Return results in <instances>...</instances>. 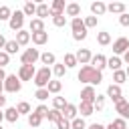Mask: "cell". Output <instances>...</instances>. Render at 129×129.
Listing matches in <instances>:
<instances>
[{
  "instance_id": "25",
  "label": "cell",
  "mask_w": 129,
  "mask_h": 129,
  "mask_svg": "<svg viewBox=\"0 0 129 129\" xmlns=\"http://www.w3.org/2000/svg\"><path fill=\"white\" fill-rule=\"evenodd\" d=\"M121 64H123V60L119 58V56H111V58H107V67L115 73V71H119L121 69Z\"/></svg>"
},
{
  "instance_id": "52",
  "label": "cell",
  "mask_w": 129,
  "mask_h": 129,
  "mask_svg": "<svg viewBox=\"0 0 129 129\" xmlns=\"http://www.w3.org/2000/svg\"><path fill=\"white\" fill-rule=\"evenodd\" d=\"M4 105H6V97H4V95H0V109H2Z\"/></svg>"
},
{
  "instance_id": "40",
  "label": "cell",
  "mask_w": 129,
  "mask_h": 129,
  "mask_svg": "<svg viewBox=\"0 0 129 129\" xmlns=\"http://www.w3.org/2000/svg\"><path fill=\"white\" fill-rule=\"evenodd\" d=\"M52 24L58 26V28H62V26L67 24V16H64V14H60V16H52Z\"/></svg>"
},
{
  "instance_id": "46",
  "label": "cell",
  "mask_w": 129,
  "mask_h": 129,
  "mask_svg": "<svg viewBox=\"0 0 129 129\" xmlns=\"http://www.w3.org/2000/svg\"><path fill=\"white\" fill-rule=\"evenodd\" d=\"M8 60H10V54H8V52H4V50H0V69H2V67H6V64H8Z\"/></svg>"
},
{
  "instance_id": "32",
  "label": "cell",
  "mask_w": 129,
  "mask_h": 129,
  "mask_svg": "<svg viewBox=\"0 0 129 129\" xmlns=\"http://www.w3.org/2000/svg\"><path fill=\"white\" fill-rule=\"evenodd\" d=\"M22 12H24V16H36V4L26 2V4H24V8H22Z\"/></svg>"
},
{
  "instance_id": "28",
  "label": "cell",
  "mask_w": 129,
  "mask_h": 129,
  "mask_svg": "<svg viewBox=\"0 0 129 129\" xmlns=\"http://www.w3.org/2000/svg\"><path fill=\"white\" fill-rule=\"evenodd\" d=\"M77 64H79L77 56H75L73 52H67V54H64V67H67V69H73V67H77Z\"/></svg>"
},
{
  "instance_id": "36",
  "label": "cell",
  "mask_w": 129,
  "mask_h": 129,
  "mask_svg": "<svg viewBox=\"0 0 129 129\" xmlns=\"http://www.w3.org/2000/svg\"><path fill=\"white\" fill-rule=\"evenodd\" d=\"M34 113H36V115H40L42 119H46V117H48V113H50V109H48L46 105H42V103H40V105L34 109Z\"/></svg>"
},
{
  "instance_id": "7",
  "label": "cell",
  "mask_w": 129,
  "mask_h": 129,
  "mask_svg": "<svg viewBox=\"0 0 129 129\" xmlns=\"http://www.w3.org/2000/svg\"><path fill=\"white\" fill-rule=\"evenodd\" d=\"M38 58H40V54H38V50H36V48H26V50L22 52V56H20L22 64H34Z\"/></svg>"
},
{
  "instance_id": "20",
  "label": "cell",
  "mask_w": 129,
  "mask_h": 129,
  "mask_svg": "<svg viewBox=\"0 0 129 129\" xmlns=\"http://www.w3.org/2000/svg\"><path fill=\"white\" fill-rule=\"evenodd\" d=\"M18 117H20V113H18V109H16V107H8V109L4 111V119H6V121H10V123L18 121Z\"/></svg>"
},
{
  "instance_id": "51",
  "label": "cell",
  "mask_w": 129,
  "mask_h": 129,
  "mask_svg": "<svg viewBox=\"0 0 129 129\" xmlns=\"http://www.w3.org/2000/svg\"><path fill=\"white\" fill-rule=\"evenodd\" d=\"M6 42H8V40H6V38L0 34V48H4V46H6Z\"/></svg>"
},
{
  "instance_id": "12",
  "label": "cell",
  "mask_w": 129,
  "mask_h": 129,
  "mask_svg": "<svg viewBox=\"0 0 129 129\" xmlns=\"http://www.w3.org/2000/svg\"><path fill=\"white\" fill-rule=\"evenodd\" d=\"M77 113H79V107H77V105H73V103H67V105H64V109H62V117H64V119H69V121L77 119Z\"/></svg>"
},
{
  "instance_id": "47",
  "label": "cell",
  "mask_w": 129,
  "mask_h": 129,
  "mask_svg": "<svg viewBox=\"0 0 129 129\" xmlns=\"http://www.w3.org/2000/svg\"><path fill=\"white\" fill-rule=\"evenodd\" d=\"M85 26H87V28L97 26V16H87V18H85Z\"/></svg>"
},
{
  "instance_id": "57",
  "label": "cell",
  "mask_w": 129,
  "mask_h": 129,
  "mask_svg": "<svg viewBox=\"0 0 129 129\" xmlns=\"http://www.w3.org/2000/svg\"><path fill=\"white\" fill-rule=\"evenodd\" d=\"M0 129H2V125H0Z\"/></svg>"
},
{
  "instance_id": "43",
  "label": "cell",
  "mask_w": 129,
  "mask_h": 129,
  "mask_svg": "<svg viewBox=\"0 0 129 129\" xmlns=\"http://www.w3.org/2000/svg\"><path fill=\"white\" fill-rule=\"evenodd\" d=\"M64 71H67V67H64V64H54V67H52V73H54L58 79H60V77H64Z\"/></svg>"
},
{
  "instance_id": "19",
  "label": "cell",
  "mask_w": 129,
  "mask_h": 129,
  "mask_svg": "<svg viewBox=\"0 0 129 129\" xmlns=\"http://www.w3.org/2000/svg\"><path fill=\"white\" fill-rule=\"evenodd\" d=\"M30 38H32L34 44L40 46V44H44V42L48 40V32H46V30H42V32H34V34H30Z\"/></svg>"
},
{
  "instance_id": "56",
  "label": "cell",
  "mask_w": 129,
  "mask_h": 129,
  "mask_svg": "<svg viewBox=\"0 0 129 129\" xmlns=\"http://www.w3.org/2000/svg\"><path fill=\"white\" fill-rule=\"evenodd\" d=\"M125 73H127V77H129V67H127V71H125Z\"/></svg>"
},
{
  "instance_id": "33",
  "label": "cell",
  "mask_w": 129,
  "mask_h": 129,
  "mask_svg": "<svg viewBox=\"0 0 129 129\" xmlns=\"http://www.w3.org/2000/svg\"><path fill=\"white\" fill-rule=\"evenodd\" d=\"M18 46H20V44H18L16 40H8V42H6V46H4V52H8V54H14V52L18 50Z\"/></svg>"
},
{
  "instance_id": "6",
  "label": "cell",
  "mask_w": 129,
  "mask_h": 129,
  "mask_svg": "<svg viewBox=\"0 0 129 129\" xmlns=\"http://www.w3.org/2000/svg\"><path fill=\"white\" fill-rule=\"evenodd\" d=\"M34 75H36L34 64H22V67L18 69V79H20V81H32Z\"/></svg>"
},
{
  "instance_id": "30",
  "label": "cell",
  "mask_w": 129,
  "mask_h": 129,
  "mask_svg": "<svg viewBox=\"0 0 129 129\" xmlns=\"http://www.w3.org/2000/svg\"><path fill=\"white\" fill-rule=\"evenodd\" d=\"M97 42H99L101 46L111 44V34H109V32H99V34H97Z\"/></svg>"
},
{
  "instance_id": "22",
  "label": "cell",
  "mask_w": 129,
  "mask_h": 129,
  "mask_svg": "<svg viewBox=\"0 0 129 129\" xmlns=\"http://www.w3.org/2000/svg\"><path fill=\"white\" fill-rule=\"evenodd\" d=\"M16 42H18L20 46L28 44V42H30V32H26V30H18V32H16Z\"/></svg>"
},
{
  "instance_id": "14",
  "label": "cell",
  "mask_w": 129,
  "mask_h": 129,
  "mask_svg": "<svg viewBox=\"0 0 129 129\" xmlns=\"http://www.w3.org/2000/svg\"><path fill=\"white\" fill-rule=\"evenodd\" d=\"M64 8H67V4H64L62 0H54V2L50 4V16H60V14H64Z\"/></svg>"
},
{
  "instance_id": "38",
  "label": "cell",
  "mask_w": 129,
  "mask_h": 129,
  "mask_svg": "<svg viewBox=\"0 0 129 129\" xmlns=\"http://www.w3.org/2000/svg\"><path fill=\"white\" fill-rule=\"evenodd\" d=\"M16 109H18V113H20V115H22V113H26V115H30V113H32V111H30V105H28L26 101H20V103L16 105Z\"/></svg>"
},
{
  "instance_id": "9",
  "label": "cell",
  "mask_w": 129,
  "mask_h": 129,
  "mask_svg": "<svg viewBox=\"0 0 129 129\" xmlns=\"http://www.w3.org/2000/svg\"><path fill=\"white\" fill-rule=\"evenodd\" d=\"M95 99H97L95 89H93L91 85H87V87L81 91V101H85V103H95Z\"/></svg>"
},
{
  "instance_id": "26",
  "label": "cell",
  "mask_w": 129,
  "mask_h": 129,
  "mask_svg": "<svg viewBox=\"0 0 129 129\" xmlns=\"http://www.w3.org/2000/svg\"><path fill=\"white\" fill-rule=\"evenodd\" d=\"M40 123H42V117H40V115H36V113L32 111V113L28 115V125H30L32 129H38V125H40Z\"/></svg>"
},
{
  "instance_id": "49",
  "label": "cell",
  "mask_w": 129,
  "mask_h": 129,
  "mask_svg": "<svg viewBox=\"0 0 129 129\" xmlns=\"http://www.w3.org/2000/svg\"><path fill=\"white\" fill-rule=\"evenodd\" d=\"M6 77H8V75L4 73V69H0V83H4V81H6Z\"/></svg>"
},
{
  "instance_id": "34",
  "label": "cell",
  "mask_w": 129,
  "mask_h": 129,
  "mask_svg": "<svg viewBox=\"0 0 129 129\" xmlns=\"http://www.w3.org/2000/svg\"><path fill=\"white\" fill-rule=\"evenodd\" d=\"M46 89H48V93H60V89H62V83H60V81H50Z\"/></svg>"
},
{
  "instance_id": "42",
  "label": "cell",
  "mask_w": 129,
  "mask_h": 129,
  "mask_svg": "<svg viewBox=\"0 0 129 129\" xmlns=\"http://www.w3.org/2000/svg\"><path fill=\"white\" fill-rule=\"evenodd\" d=\"M12 16V10L8 6H0V20H10Z\"/></svg>"
},
{
  "instance_id": "55",
  "label": "cell",
  "mask_w": 129,
  "mask_h": 129,
  "mask_svg": "<svg viewBox=\"0 0 129 129\" xmlns=\"http://www.w3.org/2000/svg\"><path fill=\"white\" fill-rule=\"evenodd\" d=\"M2 119H4V111H0V123H2Z\"/></svg>"
},
{
  "instance_id": "2",
  "label": "cell",
  "mask_w": 129,
  "mask_h": 129,
  "mask_svg": "<svg viewBox=\"0 0 129 129\" xmlns=\"http://www.w3.org/2000/svg\"><path fill=\"white\" fill-rule=\"evenodd\" d=\"M50 77H52L50 67H42V69H38V71H36V75H34V79H32V81H34V85H36L38 89H46V87H48V83L52 81Z\"/></svg>"
},
{
  "instance_id": "1",
  "label": "cell",
  "mask_w": 129,
  "mask_h": 129,
  "mask_svg": "<svg viewBox=\"0 0 129 129\" xmlns=\"http://www.w3.org/2000/svg\"><path fill=\"white\" fill-rule=\"evenodd\" d=\"M77 77H79L81 83H87V85H91V87H93V85H99V83L103 81V73L97 71V69H93L91 64H85V67L79 71Z\"/></svg>"
},
{
  "instance_id": "5",
  "label": "cell",
  "mask_w": 129,
  "mask_h": 129,
  "mask_svg": "<svg viewBox=\"0 0 129 129\" xmlns=\"http://www.w3.org/2000/svg\"><path fill=\"white\" fill-rule=\"evenodd\" d=\"M8 24H10V28L12 30H22V24H24V12L22 10H16V12H12V16H10V20H8Z\"/></svg>"
},
{
  "instance_id": "54",
  "label": "cell",
  "mask_w": 129,
  "mask_h": 129,
  "mask_svg": "<svg viewBox=\"0 0 129 129\" xmlns=\"http://www.w3.org/2000/svg\"><path fill=\"white\" fill-rule=\"evenodd\" d=\"M2 91H4V83H0V95H2Z\"/></svg>"
},
{
  "instance_id": "48",
  "label": "cell",
  "mask_w": 129,
  "mask_h": 129,
  "mask_svg": "<svg viewBox=\"0 0 129 129\" xmlns=\"http://www.w3.org/2000/svg\"><path fill=\"white\" fill-rule=\"evenodd\" d=\"M119 22H121V26H129V14H127V12L121 14V16H119Z\"/></svg>"
},
{
  "instance_id": "23",
  "label": "cell",
  "mask_w": 129,
  "mask_h": 129,
  "mask_svg": "<svg viewBox=\"0 0 129 129\" xmlns=\"http://www.w3.org/2000/svg\"><path fill=\"white\" fill-rule=\"evenodd\" d=\"M79 111H81V115H93L95 113V105L93 103H85V101H81V105H79Z\"/></svg>"
},
{
  "instance_id": "41",
  "label": "cell",
  "mask_w": 129,
  "mask_h": 129,
  "mask_svg": "<svg viewBox=\"0 0 129 129\" xmlns=\"http://www.w3.org/2000/svg\"><path fill=\"white\" fill-rule=\"evenodd\" d=\"M48 95H50V93H48V89H36V93H34V97H36L38 101H46V99H48Z\"/></svg>"
},
{
  "instance_id": "3",
  "label": "cell",
  "mask_w": 129,
  "mask_h": 129,
  "mask_svg": "<svg viewBox=\"0 0 129 129\" xmlns=\"http://www.w3.org/2000/svg\"><path fill=\"white\" fill-rule=\"evenodd\" d=\"M71 28H73V38L75 40H85L87 38V26H85V20L81 16L71 20Z\"/></svg>"
},
{
  "instance_id": "10",
  "label": "cell",
  "mask_w": 129,
  "mask_h": 129,
  "mask_svg": "<svg viewBox=\"0 0 129 129\" xmlns=\"http://www.w3.org/2000/svg\"><path fill=\"white\" fill-rule=\"evenodd\" d=\"M115 111L121 115V119H129V101H125V99L117 101L115 103Z\"/></svg>"
},
{
  "instance_id": "24",
  "label": "cell",
  "mask_w": 129,
  "mask_h": 129,
  "mask_svg": "<svg viewBox=\"0 0 129 129\" xmlns=\"http://www.w3.org/2000/svg\"><path fill=\"white\" fill-rule=\"evenodd\" d=\"M48 14H50V6H48V4H38V6H36V16H38L40 20H44Z\"/></svg>"
},
{
  "instance_id": "17",
  "label": "cell",
  "mask_w": 129,
  "mask_h": 129,
  "mask_svg": "<svg viewBox=\"0 0 129 129\" xmlns=\"http://www.w3.org/2000/svg\"><path fill=\"white\" fill-rule=\"evenodd\" d=\"M91 12H93L95 16H101V14H105V12H107V4H105V2H101V0H97V2H93V4H91Z\"/></svg>"
},
{
  "instance_id": "29",
  "label": "cell",
  "mask_w": 129,
  "mask_h": 129,
  "mask_svg": "<svg viewBox=\"0 0 129 129\" xmlns=\"http://www.w3.org/2000/svg\"><path fill=\"white\" fill-rule=\"evenodd\" d=\"M107 129H127V121L121 119V117H119V119H113V121L109 123Z\"/></svg>"
},
{
  "instance_id": "15",
  "label": "cell",
  "mask_w": 129,
  "mask_h": 129,
  "mask_svg": "<svg viewBox=\"0 0 129 129\" xmlns=\"http://www.w3.org/2000/svg\"><path fill=\"white\" fill-rule=\"evenodd\" d=\"M75 56H77V60H79L81 64H89V62L93 60V54H91V50H89V48H81Z\"/></svg>"
},
{
  "instance_id": "53",
  "label": "cell",
  "mask_w": 129,
  "mask_h": 129,
  "mask_svg": "<svg viewBox=\"0 0 129 129\" xmlns=\"http://www.w3.org/2000/svg\"><path fill=\"white\" fill-rule=\"evenodd\" d=\"M123 60H125V62H127V64H129V50H127V52H125V54H123Z\"/></svg>"
},
{
  "instance_id": "21",
  "label": "cell",
  "mask_w": 129,
  "mask_h": 129,
  "mask_svg": "<svg viewBox=\"0 0 129 129\" xmlns=\"http://www.w3.org/2000/svg\"><path fill=\"white\" fill-rule=\"evenodd\" d=\"M44 30V20H40V18H32L30 20V34H34V32H42Z\"/></svg>"
},
{
  "instance_id": "16",
  "label": "cell",
  "mask_w": 129,
  "mask_h": 129,
  "mask_svg": "<svg viewBox=\"0 0 129 129\" xmlns=\"http://www.w3.org/2000/svg\"><path fill=\"white\" fill-rule=\"evenodd\" d=\"M64 14H67V16H73V18H79V14H81V6H79L77 2H69L67 8H64Z\"/></svg>"
},
{
  "instance_id": "35",
  "label": "cell",
  "mask_w": 129,
  "mask_h": 129,
  "mask_svg": "<svg viewBox=\"0 0 129 129\" xmlns=\"http://www.w3.org/2000/svg\"><path fill=\"white\" fill-rule=\"evenodd\" d=\"M64 105H67V101H64L62 97H54V99H52V109L62 111V109H64Z\"/></svg>"
},
{
  "instance_id": "44",
  "label": "cell",
  "mask_w": 129,
  "mask_h": 129,
  "mask_svg": "<svg viewBox=\"0 0 129 129\" xmlns=\"http://www.w3.org/2000/svg\"><path fill=\"white\" fill-rule=\"evenodd\" d=\"M93 105H95L97 111H103V107H105V97H103V95H97V99H95Z\"/></svg>"
},
{
  "instance_id": "45",
  "label": "cell",
  "mask_w": 129,
  "mask_h": 129,
  "mask_svg": "<svg viewBox=\"0 0 129 129\" xmlns=\"http://www.w3.org/2000/svg\"><path fill=\"white\" fill-rule=\"evenodd\" d=\"M56 129H71V121L64 119V117L58 119V121H56Z\"/></svg>"
},
{
  "instance_id": "13",
  "label": "cell",
  "mask_w": 129,
  "mask_h": 129,
  "mask_svg": "<svg viewBox=\"0 0 129 129\" xmlns=\"http://www.w3.org/2000/svg\"><path fill=\"white\" fill-rule=\"evenodd\" d=\"M91 67L103 73V69L107 67V56H105V54H95V56H93V60H91Z\"/></svg>"
},
{
  "instance_id": "27",
  "label": "cell",
  "mask_w": 129,
  "mask_h": 129,
  "mask_svg": "<svg viewBox=\"0 0 129 129\" xmlns=\"http://www.w3.org/2000/svg\"><path fill=\"white\" fill-rule=\"evenodd\" d=\"M40 60H42V64H46V67H54L56 64V58H54V54L52 52H44V54H40Z\"/></svg>"
},
{
  "instance_id": "18",
  "label": "cell",
  "mask_w": 129,
  "mask_h": 129,
  "mask_svg": "<svg viewBox=\"0 0 129 129\" xmlns=\"http://www.w3.org/2000/svg\"><path fill=\"white\" fill-rule=\"evenodd\" d=\"M107 12H111V14H125V4L123 2H111L107 6Z\"/></svg>"
},
{
  "instance_id": "50",
  "label": "cell",
  "mask_w": 129,
  "mask_h": 129,
  "mask_svg": "<svg viewBox=\"0 0 129 129\" xmlns=\"http://www.w3.org/2000/svg\"><path fill=\"white\" fill-rule=\"evenodd\" d=\"M89 129H107V127H103V125H101V123H93V125H91V127H89Z\"/></svg>"
},
{
  "instance_id": "8",
  "label": "cell",
  "mask_w": 129,
  "mask_h": 129,
  "mask_svg": "<svg viewBox=\"0 0 129 129\" xmlns=\"http://www.w3.org/2000/svg\"><path fill=\"white\" fill-rule=\"evenodd\" d=\"M129 50V40L125 38V36H121V38H117L115 42H113V52H115V56L117 54H125Z\"/></svg>"
},
{
  "instance_id": "39",
  "label": "cell",
  "mask_w": 129,
  "mask_h": 129,
  "mask_svg": "<svg viewBox=\"0 0 129 129\" xmlns=\"http://www.w3.org/2000/svg\"><path fill=\"white\" fill-rule=\"evenodd\" d=\"M48 121H52V123H56L58 119H62V111H56V109H50V113H48V117H46Z\"/></svg>"
},
{
  "instance_id": "11",
  "label": "cell",
  "mask_w": 129,
  "mask_h": 129,
  "mask_svg": "<svg viewBox=\"0 0 129 129\" xmlns=\"http://www.w3.org/2000/svg\"><path fill=\"white\" fill-rule=\"evenodd\" d=\"M107 97L111 99V101H121L123 99V93H121V87L119 85H109V89H107Z\"/></svg>"
},
{
  "instance_id": "4",
  "label": "cell",
  "mask_w": 129,
  "mask_h": 129,
  "mask_svg": "<svg viewBox=\"0 0 129 129\" xmlns=\"http://www.w3.org/2000/svg\"><path fill=\"white\" fill-rule=\"evenodd\" d=\"M20 87H22V83H20V79H18L16 75H8V77H6V81H4V91H8V93H18Z\"/></svg>"
},
{
  "instance_id": "37",
  "label": "cell",
  "mask_w": 129,
  "mask_h": 129,
  "mask_svg": "<svg viewBox=\"0 0 129 129\" xmlns=\"http://www.w3.org/2000/svg\"><path fill=\"white\" fill-rule=\"evenodd\" d=\"M85 127H87V123H85L83 117H77V119L71 121V129H85Z\"/></svg>"
},
{
  "instance_id": "31",
  "label": "cell",
  "mask_w": 129,
  "mask_h": 129,
  "mask_svg": "<svg viewBox=\"0 0 129 129\" xmlns=\"http://www.w3.org/2000/svg\"><path fill=\"white\" fill-rule=\"evenodd\" d=\"M125 79H127V73H125V71H121V69H119V71H115V73H113V81H115V85H123V83H125Z\"/></svg>"
}]
</instances>
